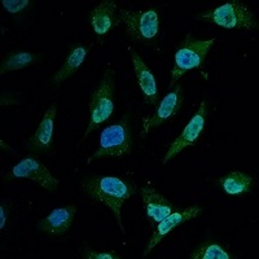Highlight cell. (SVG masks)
<instances>
[{
	"instance_id": "6da1fadb",
	"label": "cell",
	"mask_w": 259,
	"mask_h": 259,
	"mask_svg": "<svg viewBox=\"0 0 259 259\" xmlns=\"http://www.w3.org/2000/svg\"><path fill=\"white\" fill-rule=\"evenodd\" d=\"M82 189L94 202H100L112 210L121 232L126 233L122 222V207L138 191L135 182L130 178L87 175L82 179Z\"/></svg>"
},
{
	"instance_id": "7a4b0ae2",
	"label": "cell",
	"mask_w": 259,
	"mask_h": 259,
	"mask_svg": "<svg viewBox=\"0 0 259 259\" xmlns=\"http://www.w3.org/2000/svg\"><path fill=\"white\" fill-rule=\"evenodd\" d=\"M115 71L112 68H106L100 82L97 83L94 90L89 104V124L82 136V140L78 147L85 142L90 134H92L97 127L106 122L113 115L115 109Z\"/></svg>"
},
{
	"instance_id": "3957f363",
	"label": "cell",
	"mask_w": 259,
	"mask_h": 259,
	"mask_svg": "<svg viewBox=\"0 0 259 259\" xmlns=\"http://www.w3.org/2000/svg\"><path fill=\"white\" fill-rule=\"evenodd\" d=\"M134 135L131 115H122L119 121L109 124L101 131L97 148L87 159V165L95 159L108 157H123L133 152Z\"/></svg>"
},
{
	"instance_id": "277c9868",
	"label": "cell",
	"mask_w": 259,
	"mask_h": 259,
	"mask_svg": "<svg viewBox=\"0 0 259 259\" xmlns=\"http://www.w3.org/2000/svg\"><path fill=\"white\" fill-rule=\"evenodd\" d=\"M196 20L230 30H258L259 27L255 13L246 4L241 3L239 0H231L217 8L198 13Z\"/></svg>"
},
{
	"instance_id": "5b68a950",
	"label": "cell",
	"mask_w": 259,
	"mask_h": 259,
	"mask_svg": "<svg viewBox=\"0 0 259 259\" xmlns=\"http://www.w3.org/2000/svg\"><path fill=\"white\" fill-rule=\"evenodd\" d=\"M215 38L209 40L197 39L189 32L180 41L174 56V66L171 70L170 89L177 84L178 80L189 70L201 69L205 65L210 50L214 46Z\"/></svg>"
},
{
	"instance_id": "8992f818",
	"label": "cell",
	"mask_w": 259,
	"mask_h": 259,
	"mask_svg": "<svg viewBox=\"0 0 259 259\" xmlns=\"http://www.w3.org/2000/svg\"><path fill=\"white\" fill-rule=\"evenodd\" d=\"M119 20L126 26L127 35L134 41L150 43L157 38L159 31V13L157 9L128 11L121 8Z\"/></svg>"
},
{
	"instance_id": "52a82bcc",
	"label": "cell",
	"mask_w": 259,
	"mask_h": 259,
	"mask_svg": "<svg viewBox=\"0 0 259 259\" xmlns=\"http://www.w3.org/2000/svg\"><path fill=\"white\" fill-rule=\"evenodd\" d=\"M15 179L32 180L51 193L56 192L60 186V180L53 177L47 166L34 156L25 157L21 159L4 177L6 182H12Z\"/></svg>"
},
{
	"instance_id": "ba28073f",
	"label": "cell",
	"mask_w": 259,
	"mask_h": 259,
	"mask_svg": "<svg viewBox=\"0 0 259 259\" xmlns=\"http://www.w3.org/2000/svg\"><path fill=\"white\" fill-rule=\"evenodd\" d=\"M207 114H209V112H207V103L206 101H202V103L200 104L198 110L194 113L193 117L189 119V122L186 124V127H184V130L182 131V134L175 139L174 142L171 143L167 152H166L165 157L162 159V163H167V162L171 161L175 156H178L182 150L191 147V145H193L194 143L197 142L198 139H200V136L202 135L205 127H206Z\"/></svg>"
},
{
	"instance_id": "9c48e42d",
	"label": "cell",
	"mask_w": 259,
	"mask_h": 259,
	"mask_svg": "<svg viewBox=\"0 0 259 259\" xmlns=\"http://www.w3.org/2000/svg\"><path fill=\"white\" fill-rule=\"evenodd\" d=\"M203 212H205L203 207L198 206V205H193V206L184 207V209L182 210L177 209L171 212V214H168L166 218H163L161 222H158L154 232L150 235L149 240H148L147 245H145L144 251H143V258H145L150 251L153 250L154 247H156L162 240L165 239L166 236H167L171 231H174L175 228H178V227L182 226V224L187 223V222L198 218V217L202 215Z\"/></svg>"
},
{
	"instance_id": "30bf717a",
	"label": "cell",
	"mask_w": 259,
	"mask_h": 259,
	"mask_svg": "<svg viewBox=\"0 0 259 259\" xmlns=\"http://www.w3.org/2000/svg\"><path fill=\"white\" fill-rule=\"evenodd\" d=\"M56 115L57 104H52L46 110L38 128L25 143V147L30 153L35 156H45L52 150L55 144V134H56Z\"/></svg>"
},
{
	"instance_id": "8fae6325",
	"label": "cell",
	"mask_w": 259,
	"mask_h": 259,
	"mask_svg": "<svg viewBox=\"0 0 259 259\" xmlns=\"http://www.w3.org/2000/svg\"><path fill=\"white\" fill-rule=\"evenodd\" d=\"M183 103H184L183 87L180 84H175L172 90L161 101H158L153 114L148 115L143 119V135L172 119L182 109Z\"/></svg>"
},
{
	"instance_id": "7c38bea8",
	"label": "cell",
	"mask_w": 259,
	"mask_h": 259,
	"mask_svg": "<svg viewBox=\"0 0 259 259\" xmlns=\"http://www.w3.org/2000/svg\"><path fill=\"white\" fill-rule=\"evenodd\" d=\"M92 45L91 43H74L69 48L66 56H65L64 62L62 65L55 71V74L51 78V83L55 87H59L60 84L68 80L69 78L73 77L74 74L78 73V71L82 69V66L84 65L85 60L89 57L90 52H91Z\"/></svg>"
},
{
	"instance_id": "4fadbf2b",
	"label": "cell",
	"mask_w": 259,
	"mask_h": 259,
	"mask_svg": "<svg viewBox=\"0 0 259 259\" xmlns=\"http://www.w3.org/2000/svg\"><path fill=\"white\" fill-rule=\"evenodd\" d=\"M138 191L142 197L148 219L154 223H158L174 210H177L174 202H171L165 194L161 193L153 186H149V184L143 186L138 188Z\"/></svg>"
},
{
	"instance_id": "5bb4252c",
	"label": "cell",
	"mask_w": 259,
	"mask_h": 259,
	"mask_svg": "<svg viewBox=\"0 0 259 259\" xmlns=\"http://www.w3.org/2000/svg\"><path fill=\"white\" fill-rule=\"evenodd\" d=\"M77 215V206L68 205V206L53 209L46 218L40 219L36 223L38 230L51 236H64L68 233L73 226L74 218Z\"/></svg>"
},
{
	"instance_id": "9a60e30c",
	"label": "cell",
	"mask_w": 259,
	"mask_h": 259,
	"mask_svg": "<svg viewBox=\"0 0 259 259\" xmlns=\"http://www.w3.org/2000/svg\"><path fill=\"white\" fill-rule=\"evenodd\" d=\"M117 4L113 0H103L89 13V21L97 36H104L119 25L121 20L117 16Z\"/></svg>"
},
{
	"instance_id": "2e32d148",
	"label": "cell",
	"mask_w": 259,
	"mask_h": 259,
	"mask_svg": "<svg viewBox=\"0 0 259 259\" xmlns=\"http://www.w3.org/2000/svg\"><path fill=\"white\" fill-rule=\"evenodd\" d=\"M131 61H133L139 90L142 92L145 103L150 104V105H157L159 101V94L153 73L136 51L131 52Z\"/></svg>"
},
{
	"instance_id": "e0dca14e",
	"label": "cell",
	"mask_w": 259,
	"mask_h": 259,
	"mask_svg": "<svg viewBox=\"0 0 259 259\" xmlns=\"http://www.w3.org/2000/svg\"><path fill=\"white\" fill-rule=\"evenodd\" d=\"M43 60V55L35 51H24V50H15L7 53L6 56L2 59L0 64V75H4L9 71L22 70L36 65Z\"/></svg>"
},
{
	"instance_id": "ac0fdd59",
	"label": "cell",
	"mask_w": 259,
	"mask_h": 259,
	"mask_svg": "<svg viewBox=\"0 0 259 259\" xmlns=\"http://www.w3.org/2000/svg\"><path fill=\"white\" fill-rule=\"evenodd\" d=\"M218 186L223 189L224 193L230 196H240V194L250 193L253 187L255 186V180L251 175L246 174L244 171L235 170L219 178Z\"/></svg>"
},
{
	"instance_id": "d6986e66",
	"label": "cell",
	"mask_w": 259,
	"mask_h": 259,
	"mask_svg": "<svg viewBox=\"0 0 259 259\" xmlns=\"http://www.w3.org/2000/svg\"><path fill=\"white\" fill-rule=\"evenodd\" d=\"M191 259H232L228 251L219 242L205 240L200 242L189 254Z\"/></svg>"
},
{
	"instance_id": "ffe728a7",
	"label": "cell",
	"mask_w": 259,
	"mask_h": 259,
	"mask_svg": "<svg viewBox=\"0 0 259 259\" xmlns=\"http://www.w3.org/2000/svg\"><path fill=\"white\" fill-rule=\"evenodd\" d=\"M32 4L34 3L30 0H3L2 2V6L7 12L17 17L26 16V13H29L30 9L32 8Z\"/></svg>"
},
{
	"instance_id": "44dd1931",
	"label": "cell",
	"mask_w": 259,
	"mask_h": 259,
	"mask_svg": "<svg viewBox=\"0 0 259 259\" xmlns=\"http://www.w3.org/2000/svg\"><path fill=\"white\" fill-rule=\"evenodd\" d=\"M80 256L84 259H121V255L115 251H97L91 247L82 249Z\"/></svg>"
},
{
	"instance_id": "7402d4cb",
	"label": "cell",
	"mask_w": 259,
	"mask_h": 259,
	"mask_svg": "<svg viewBox=\"0 0 259 259\" xmlns=\"http://www.w3.org/2000/svg\"><path fill=\"white\" fill-rule=\"evenodd\" d=\"M11 207H12V203L11 201H3L2 205H0V230L4 231L7 226V222H8V217L11 214Z\"/></svg>"
}]
</instances>
